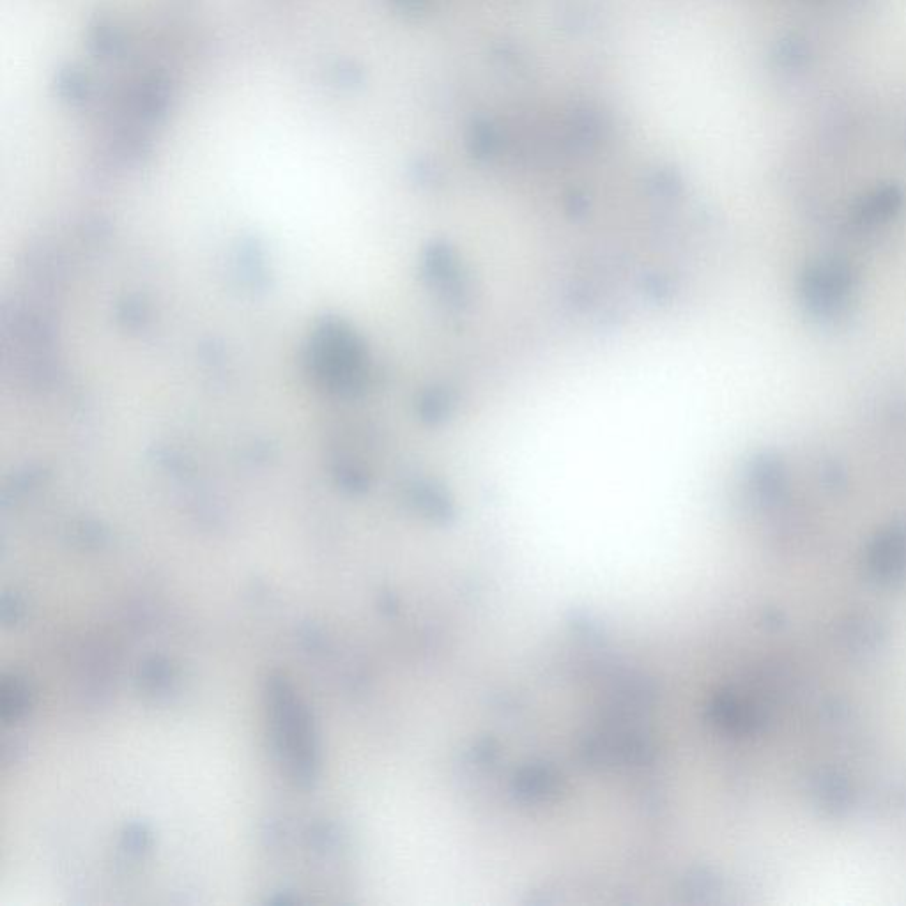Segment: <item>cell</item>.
I'll use <instances>...</instances> for the list:
<instances>
[{"mask_svg":"<svg viewBox=\"0 0 906 906\" xmlns=\"http://www.w3.org/2000/svg\"><path fill=\"white\" fill-rule=\"evenodd\" d=\"M277 703V730L280 749L289 754L291 767L300 779L314 776V745L305 712L284 687L275 692Z\"/></svg>","mask_w":906,"mask_h":906,"instance_id":"cell-1","label":"cell"}]
</instances>
